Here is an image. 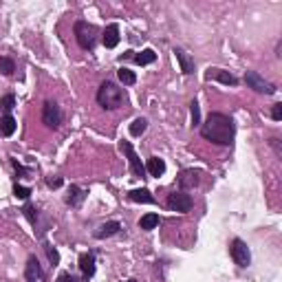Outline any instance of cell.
Returning <instances> with one entry per match:
<instances>
[{"mask_svg":"<svg viewBox=\"0 0 282 282\" xmlns=\"http://www.w3.org/2000/svg\"><path fill=\"white\" fill-rule=\"evenodd\" d=\"M128 199L135 201V203H148V205H152V203H154V196L150 194V190H146V188L128 192Z\"/></svg>","mask_w":282,"mask_h":282,"instance_id":"cell-18","label":"cell"},{"mask_svg":"<svg viewBox=\"0 0 282 282\" xmlns=\"http://www.w3.org/2000/svg\"><path fill=\"white\" fill-rule=\"evenodd\" d=\"M42 124L51 130H58L62 126V108H60L55 101H44L42 106Z\"/></svg>","mask_w":282,"mask_h":282,"instance_id":"cell-4","label":"cell"},{"mask_svg":"<svg viewBox=\"0 0 282 282\" xmlns=\"http://www.w3.org/2000/svg\"><path fill=\"white\" fill-rule=\"evenodd\" d=\"M207 80H216V82H220V84H227V86H236L238 84V77L230 73V71H225V69H209L207 73H205Z\"/></svg>","mask_w":282,"mask_h":282,"instance_id":"cell-10","label":"cell"},{"mask_svg":"<svg viewBox=\"0 0 282 282\" xmlns=\"http://www.w3.org/2000/svg\"><path fill=\"white\" fill-rule=\"evenodd\" d=\"M199 128L203 139L212 141L216 146H232L234 137H236V124L230 115H223V112H209Z\"/></svg>","mask_w":282,"mask_h":282,"instance_id":"cell-1","label":"cell"},{"mask_svg":"<svg viewBox=\"0 0 282 282\" xmlns=\"http://www.w3.org/2000/svg\"><path fill=\"white\" fill-rule=\"evenodd\" d=\"M16 119L11 117V115H3L0 117V135L3 137H11L16 133Z\"/></svg>","mask_w":282,"mask_h":282,"instance_id":"cell-19","label":"cell"},{"mask_svg":"<svg viewBox=\"0 0 282 282\" xmlns=\"http://www.w3.org/2000/svg\"><path fill=\"white\" fill-rule=\"evenodd\" d=\"M25 280L27 282H46V275H44V271H42V267H40V262H38V258L35 256H31L27 260Z\"/></svg>","mask_w":282,"mask_h":282,"instance_id":"cell-9","label":"cell"},{"mask_svg":"<svg viewBox=\"0 0 282 282\" xmlns=\"http://www.w3.org/2000/svg\"><path fill=\"white\" fill-rule=\"evenodd\" d=\"M175 55L179 60V67H181L183 75H192V73H194V58H190L183 49H175Z\"/></svg>","mask_w":282,"mask_h":282,"instance_id":"cell-15","label":"cell"},{"mask_svg":"<svg viewBox=\"0 0 282 282\" xmlns=\"http://www.w3.org/2000/svg\"><path fill=\"white\" fill-rule=\"evenodd\" d=\"M271 119H273V122H280V119H282V104H273V108H271Z\"/></svg>","mask_w":282,"mask_h":282,"instance_id":"cell-31","label":"cell"},{"mask_svg":"<svg viewBox=\"0 0 282 282\" xmlns=\"http://www.w3.org/2000/svg\"><path fill=\"white\" fill-rule=\"evenodd\" d=\"M159 225V214H143L141 216V220H139V227L141 230H146V232H150V230H154V227Z\"/></svg>","mask_w":282,"mask_h":282,"instance_id":"cell-21","label":"cell"},{"mask_svg":"<svg viewBox=\"0 0 282 282\" xmlns=\"http://www.w3.org/2000/svg\"><path fill=\"white\" fill-rule=\"evenodd\" d=\"M245 84H247L249 88H254L256 93H265V95H273L275 93V84L267 82L262 75H258L256 71H247L245 73Z\"/></svg>","mask_w":282,"mask_h":282,"instance_id":"cell-6","label":"cell"},{"mask_svg":"<svg viewBox=\"0 0 282 282\" xmlns=\"http://www.w3.org/2000/svg\"><path fill=\"white\" fill-rule=\"evenodd\" d=\"M199 181H201V172L199 170H183L181 175H179V185H181V192L196 188Z\"/></svg>","mask_w":282,"mask_h":282,"instance_id":"cell-11","label":"cell"},{"mask_svg":"<svg viewBox=\"0 0 282 282\" xmlns=\"http://www.w3.org/2000/svg\"><path fill=\"white\" fill-rule=\"evenodd\" d=\"M73 31H75L77 44H80L84 51H93L95 49V44H97V35H99L97 27L91 25V22H86V20H77Z\"/></svg>","mask_w":282,"mask_h":282,"instance_id":"cell-3","label":"cell"},{"mask_svg":"<svg viewBox=\"0 0 282 282\" xmlns=\"http://www.w3.org/2000/svg\"><path fill=\"white\" fill-rule=\"evenodd\" d=\"M146 172L150 177H163L165 175V161L159 157H150L146 163Z\"/></svg>","mask_w":282,"mask_h":282,"instance_id":"cell-16","label":"cell"},{"mask_svg":"<svg viewBox=\"0 0 282 282\" xmlns=\"http://www.w3.org/2000/svg\"><path fill=\"white\" fill-rule=\"evenodd\" d=\"M0 71H3L5 75H14L16 71V62L11 58H0Z\"/></svg>","mask_w":282,"mask_h":282,"instance_id":"cell-24","label":"cell"},{"mask_svg":"<svg viewBox=\"0 0 282 282\" xmlns=\"http://www.w3.org/2000/svg\"><path fill=\"white\" fill-rule=\"evenodd\" d=\"M146 128H148V119L137 117L135 122L130 124V135H133V137H141L143 133H146Z\"/></svg>","mask_w":282,"mask_h":282,"instance_id":"cell-22","label":"cell"},{"mask_svg":"<svg viewBox=\"0 0 282 282\" xmlns=\"http://www.w3.org/2000/svg\"><path fill=\"white\" fill-rule=\"evenodd\" d=\"M80 271L84 275V280H91L95 275V254L93 251H86V254L80 256Z\"/></svg>","mask_w":282,"mask_h":282,"instance_id":"cell-13","label":"cell"},{"mask_svg":"<svg viewBox=\"0 0 282 282\" xmlns=\"http://www.w3.org/2000/svg\"><path fill=\"white\" fill-rule=\"evenodd\" d=\"M14 106H16V97H14V95H5V97L0 99V108L5 110V115H9V112L14 110Z\"/></svg>","mask_w":282,"mask_h":282,"instance_id":"cell-25","label":"cell"},{"mask_svg":"<svg viewBox=\"0 0 282 282\" xmlns=\"http://www.w3.org/2000/svg\"><path fill=\"white\" fill-rule=\"evenodd\" d=\"M269 143H271V148L275 150V154H278V157H282V148H280V139H278V137L269 139Z\"/></svg>","mask_w":282,"mask_h":282,"instance_id":"cell-33","label":"cell"},{"mask_svg":"<svg viewBox=\"0 0 282 282\" xmlns=\"http://www.w3.org/2000/svg\"><path fill=\"white\" fill-rule=\"evenodd\" d=\"M190 112H192V126H201V108L196 101L190 104Z\"/></svg>","mask_w":282,"mask_h":282,"instance_id":"cell-27","label":"cell"},{"mask_svg":"<svg viewBox=\"0 0 282 282\" xmlns=\"http://www.w3.org/2000/svg\"><path fill=\"white\" fill-rule=\"evenodd\" d=\"M97 104L106 110H115L124 104V91L117 86L115 82H101L99 91H97Z\"/></svg>","mask_w":282,"mask_h":282,"instance_id":"cell-2","label":"cell"},{"mask_svg":"<svg viewBox=\"0 0 282 282\" xmlns=\"http://www.w3.org/2000/svg\"><path fill=\"white\" fill-rule=\"evenodd\" d=\"M14 167H16V172H20V175H29L27 167H22L20 163H18V161H14Z\"/></svg>","mask_w":282,"mask_h":282,"instance_id":"cell-34","label":"cell"},{"mask_svg":"<svg viewBox=\"0 0 282 282\" xmlns=\"http://www.w3.org/2000/svg\"><path fill=\"white\" fill-rule=\"evenodd\" d=\"M46 256H49V260L53 262V265H60V254L55 247H51V245H46Z\"/></svg>","mask_w":282,"mask_h":282,"instance_id":"cell-29","label":"cell"},{"mask_svg":"<svg viewBox=\"0 0 282 282\" xmlns=\"http://www.w3.org/2000/svg\"><path fill=\"white\" fill-rule=\"evenodd\" d=\"M117 77H119V82L122 84H126V86H133V84L137 82V75L130 69H126V67H122L117 71Z\"/></svg>","mask_w":282,"mask_h":282,"instance_id":"cell-23","label":"cell"},{"mask_svg":"<svg viewBox=\"0 0 282 282\" xmlns=\"http://www.w3.org/2000/svg\"><path fill=\"white\" fill-rule=\"evenodd\" d=\"M14 194L18 199H29V194H31V188H27V185H14Z\"/></svg>","mask_w":282,"mask_h":282,"instance_id":"cell-28","label":"cell"},{"mask_svg":"<svg viewBox=\"0 0 282 282\" xmlns=\"http://www.w3.org/2000/svg\"><path fill=\"white\" fill-rule=\"evenodd\" d=\"M86 194L88 192L86 190H82V188H77V185H71L69 188V196H67V203L71 207H80L84 199H86Z\"/></svg>","mask_w":282,"mask_h":282,"instance_id":"cell-17","label":"cell"},{"mask_svg":"<svg viewBox=\"0 0 282 282\" xmlns=\"http://www.w3.org/2000/svg\"><path fill=\"white\" fill-rule=\"evenodd\" d=\"M192 205H194V201H192V196L188 194V192H175V194L167 196V207L172 209V212H179V214H185L190 212Z\"/></svg>","mask_w":282,"mask_h":282,"instance_id":"cell-7","label":"cell"},{"mask_svg":"<svg viewBox=\"0 0 282 282\" xmlns=\"http://www.w3.org/2000/svg\"><path fill=\"white\" fill-rule=\"evenodd\" d=\"M55 282H80V280H77L73 273H60Z\"/></svg>","mask_w":282,"mask_h":282,"instance_id":"cell-32","label":"cell"},{"mask_svg":"<svg viewBox=\"0 0 282 282\" xmlns=\"http://www.w3.org/2000/svg\"><path fill=\"white\" fill-rule=\"evenodd\" d=\"M62 183H64L62 177H49V179H46V185H49V188H53V190L62 188Z\"/></svg>","mask_w":282,"mask_h":282,"instance_id":"cell-30","label":"cell"},{"mask_svg":"<svg viewBox=\"0 0 282 282\" xmlns=\"http://www.w3.org/2000/svg\"><path fill=\"white\" fill-rule=\"evenodd\" d=\"M101 42H104L106 49H115V46L119 44V25H108L104 29V33H101Z\"/></svg>","mask_w":282,"mask_h":282,"instance_id":"cell-14","label":"cell"},{"mask_svg":"<svg viewBox=\"0 0 282 282\" xmlns=\"http://www.w3.org/2000/svg\"><path fill=\"white\" fill-rule=\"evenodd\" d=\"M22 214L27 216V218H29V223H31V225L38 223V212H35V207L31 205V203H27V205L22 207Z\"/></svg>","mask_w":282,"mask_h":282,"instance_id":"cell-26","label":"cell"},{"mask_svg":"<svg viewBox=\"0 0 282 282\" xmlns=\"http://www.w3.org/2000/svg\"><path fill=\"white\" fill-rule=\"evenodd\" d=\"M122 150H124V154L128 157V163H130V172L137 177V179H143L146 177V165L141 163V159L137 157V152H135V148H133V143L130 141H122Z\"/></svg>","mask_w":282,"mask_h":282,"instance_id":"cell-8","label":"cell"},{"mask_svg":"<svg viewBox=\"0 0 282 282\" xmlns=\"http://www.w3.org/2000/svg\"><path fill=\"white\" fill-rule=\"evenodd\" d=\"M126 282H137V280H135V278H130V280H126Z\"/></svg>","mask_w":282,"mask_h":282,"instance_id":"cell-35","label":"cell"},{"mask_svg":"<svg viewBox=\"0 0 282 282\" xmlns=\"http://www.w3.org/2000/svg\"><path fill=\"white\" fill-rule=\"evenodd\" d=\"M154 60H157V53H154L152 49H143L141 53H137V55H135V62L139 64V67H146V64H152Z\"/></svg>","mask_w":282,"mask_h":282,"instance_id":"cell-20","label":"cell"},{"mask_svg":"<svg viewBox=\"0 0 282 282\" xmlns=\"http://www.w3.org/2000/svg\"><path fill=\"white\" fill-rule=\"evenodd\" d=\"M122 232V223L119 220H108V223H104L101 227H97L95 230L93 236L97 238V241H104V238H110V236H115V234Z\"/></svg>","mask_w":282,"mask_h":282,"instance_id":"cell-12","label":"cell"},{"mask_svg":"<svg viewBox=\"0 0 282 282\" xmlns=\"http://www.w3.org/2000/svg\"><path fill=\"white\" fill-rule=\"evenodd\" d=\"M230 254H232V260L236 262L238 267H249L251 251H249V247H247V243H245V241H241V238H234L232 247H230Z\"/></svg>","mask_w":282,"mask_h":282,"instance_id":"cell-5","label":"cell"}]
</instances>
